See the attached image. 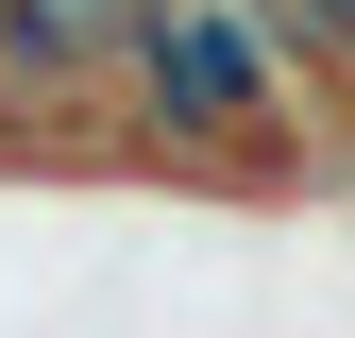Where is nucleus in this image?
<instances>
[{"instance_id":"1","label":"nucleus","mask_w":355,"mask_h":338,"mask_svg":"<svg viewBox=\"0 0 355 338\" xmlns=\"http://www.w3.org/2000/svg\"><path fill=\"white\" fill-rule=\"evenodd\" d=\"M102 118L169 186H338V136L304 102V68L254 34V0H136Z\"/></svg>"}]
</instances>
